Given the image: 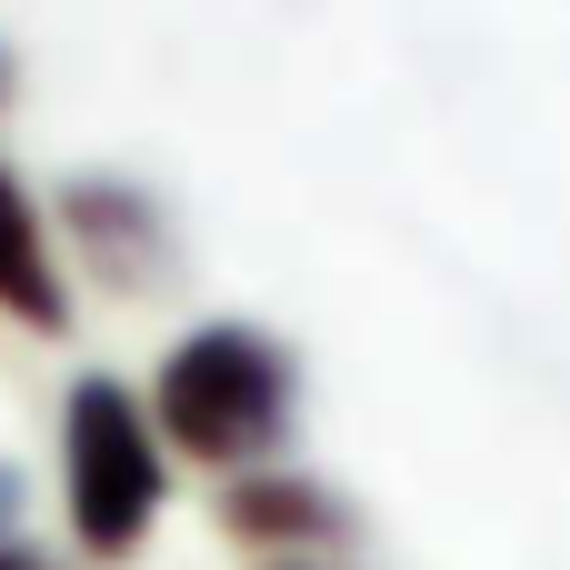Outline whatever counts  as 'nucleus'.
<instances>
[{"mask_svg": "<svg viewBox=\"0 0 570 570\" xmlns=\"http://www.w3.org/2000/svg\"><path fill=\"white\" fill-rule=\"evenodd\" d=\"M291 411H301V361L261 321H200L150 381L160 441L210 461V471H261L281 451Z\"/></svg>", "mask_w": 570, "mask_h": 570, "instance_id": "1", "label": "nucleus"}, {"mask_svg": "<svg viewBox=\"0 0 570 570\" xmlns=\"http://www.w3.org/2000/svg\"><path fill=\"white\" fill-rule=\"evenodd\" d=\"M220 521H230V541L281 551V561H321V551L361 541V511L331 481H311V471H240L230 501H220Z\"/></svg>", "mask_w": 570, "mask_h": 570, "instance_id": "4", "label": "nucleus"}, {"mask_svg": "<svg viewBox=\"0 0 570 570\" xmlns=\"http://www.w3.org/2000/svg\"><path fill=\"white\" fill-rule=\"evenodd\" d=\"M0 570H50V561H40V551H20V541H10V551H0Z\"/></svg>", "mask_w": 570, "mask_h": 570, "instance_id": "7", "label": "nucleus"}, {"mask_svg": "<svg viewBox=\"0 0 570 570\" xmlns=\"http://www.w3.org/2000/svg\"><path fill=\"white\" fill-rule=\"evenodd\" d=\"M10 80H20V70H10V50H0V100H10Z\"/></svg>", "mask_w": 570, "mask_h": 570, "instance_id": "8", "label": "nucleus"}, {"mask_svg": "<svg viewBox=\"0 0 570 570\" xmlns=\"http://www.w3.org/2000/svg\"><path fill=\"white\" fill-rule=\"evenodd\" d=\"M0 311L20 331H60L70 321V291H60V261H50V230L20 190V170L0 160Z\"/></svg>", "mask_w": 570, "mask_h": 570, "instance_id": "5", "label": "nucleus"}, {"mask_svg": "<svg viewBox=\"0 0 570 570\" xmlns=\"http://www.w3.org/2000/svg\"><path fill=\"white\" fill-rule=\"evenodd\" d=\"M60 511L90 561H130L160 521V421L110 371L60 401Z\"/></svg>", "mask_w": 570, "mask_h": 570, "instance_id": "2", "label": "nucleus"}, {"mask_svg": "<svg viewBox=\"0 0 570 570\" xmlns=\"http://www.w3.org/2000/svg\"><path fill=\"white\" fill-rule=\"evenodd\" d=\"M281 570H331V561H281Z\"/></svg>", "mask_w": 570, "mask_h": 570, "instance_id": "9", "label": "nucleus"}, {"mask_svg": "<svg viewBox=\"0 0 570 570\" xmlns=\"http://www.w3.org/2000/svg\"><path fill=\"white\" fill-rule=\"evenodd\" d=\"M60 230L80 261H100L110 291H170L180 281V240H170V210L140 190V180H110V170H80L60 180Z\"/></svg>", "mask_w": 570, "mask_h": 570, "instance_id": "3", "label": "nucleus"}, {"mask_svg": "<svg viewBox=\"0 0 570 570\" xmlns=\"http://www.w3.org/2000/svg\"><path fill=\"white\" fill-rule=\"evenodd\" d=\"M20 501H30V481H20V471H10V461H0V551H10V541H20Z\"/></svg>", "mask_w": 570, "mask_h": 570, "instance_id": "6", "label": "nucleus"}]
</instances>
